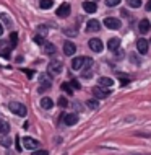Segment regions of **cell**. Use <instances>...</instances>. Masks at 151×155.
<instances>
[{
  "instance_id": "cell-1",
  "label": "cell",
  "mask_w": 151,
  "mask_h": 155,
  "mask_svg": "<svg viewBox=\"0 0 151 155\" xmlns=\"http://www.w3.org/2000/svg\"><path fill=\"white\" fill-rule=\"evenodd\" d=\"M8 108H10V111L13 113V114L20 116V118H24V116H26V113H28L26 106H24L23 103H18V101L10 103V104H8Z\"/></svg>"
},
{
  "instance_id": "cell-2",
  "label": "cell",
  "mask_w": 151,
  "mask_h": 155,
  "mask_svg": "<svg viewBox=\"0 0 151 155\" xmlns=\"http://www.w3.org/2000/svg\"><path fill=\"white\" fill-rule=\"evenodd\" d=\"M52 87V80H50L49 74H41L39 77V91H47Z\"/></svg>"
},
{
  "instance_id": "cell-3",
  "label": "cell",
  "mask_w": 151,
  "mask_h": 155,
  "mask_svg": "<svg viewBox=\"0 0 151 155\" xmlns=\"http://www.w3.org/2000/svg\"><path fill=\"white\" fill-rule=\"evenodd\" d=\"M62 69H64V65H62L60 61H54V62H50V64L47 65L49 75H58L62 72Z\"/></svg>"
},
{
  "instance_id": "cell-4",
  "label": "cell",
  "mask_w": 151,
  "mask_h": 155,
  "mask_svg": "<svg viewBox=\"0 0 151 155\" xmlns=\"http://www.w3.org/2000/svg\"><path fill=\"white\" fill-rule=\"evenodd\" d=\"M21 140H23L24 149H28V150H37V147H39V142L34 137H23Z\"/></svg>"
},
{
  "instance_id": "cell-5",
  "label": "cell",
  "mask_w": 151,
  "mask_h": 155,
  "mask_svg": "<svg viewBox=\"0 0 151 155\" xmlns=\"http://www.w3.org/2000/svg\"><path fill=\"white\" fill-rule=\"evenodd\" d=\"M104 25H106V28H109V30H119V28L122 26L120 20L119 18H112V16H107V18L104 20Z\"/></svg>"
},
{
  "instance_id": "cell-6",
  "label": "cell",
  "mask_w": 151,
  "mask_h": 155,
  "mask_svg": "<svg viewBox=\"0 0 151 155\" xmlns=\"http://www.w3.org/2000/svg\"><path fill=\"white\" fill-rule=\"evenodd\" d=\"M93 95L96 96V98L102 100V98H107V96L111 95V90H109V88H102V87H94V88H93Z\"/></svg>"
},
{
  "instance_id": "cell-7",
  "label": "cell",
  "mask_w": 151,
  "mask_h": 155,
  "mask_svg": "<svg viewBox=\"0 0 151 155\" xmlns=\"http://www.w3.org/2000/svg\"><path fill=\"white\" fill-rule=\"evenodd\" d=\"M70 10H72V7H70V3H62L60 7H58V10L55 12L58 18H67V16L70 15Z\"/></svg>"
},
{
  "instance_id": "cell-8",
  "label": "cell",
  "mask_w": 151,
  "mask_h": 155,
  "mask_svg": "<svg viewBox=\"0 0 151 155\" xmlns=\"http://www.w3.org/2000/svg\"><path fill=\"white\" fill-rule=\"evenodd\" d=\"M88 44H90V49H91V51H94V52H101V51H102V48H104L102 41L98 39V38L90 39V43H88Z\"/></svg>"
},
{
  "instance_id": "cell-9",
  "label": "cell",
  "mask_w": 151,
  "mask_h": 155,
  "mask_svg": "<svg viewBox=\"0 0 151 155\" xmlns=\"http://www.w3.org/2000/svg\"><path fill=\"white\" fill-rule=\"evenodd\" d=\"M64 52H65V56H73V54L77 52V46H75L72 41H65L64 43Z\"/></svg>"
},
{
  "instance_id": "cell-10",
  "label": "cell",
  "mask_w": 151,
  "mask_h": 155,
  "mask_svg": "<svg viewBox=\"0 0 151 155\" xmlns=\"http://www.w3.org/2000/svg\"><path fill=\"white\" fill-rule=\"evenodd\" d=\"M148 41L146 39H143V38H140V39L137 41V49H138V52L140 54H146L148 52Z\"/></svg>"
},
{
  "instance_id": "cell-11",
  "label": "cell",
  "mask_w": 151,
  "mask_h": 155,
  "mask_svg": "<svg viewBox=\"0 0 151 155\" xmlns=\"http://www.w3.org/2000/svg\"><path fill=\"white\" fill-rule=\"evenodd\" d=\"M78 123V114H75V113H70V114H65L64 116V124L67 126H73Z\"/></svg>"
},
{
  "instance_id": "cell-12",
  "label": "cell",
  "mask_w": 151,
  "mask_h": 155,
  "mask_svg": "<svg viewBox=\"0 0 151 155\" xmlns=\"http://www.w3.org/2000/svg\"><path fill=\"white\" fill-rule=\"evenodd\" d=\"M149 28H151V23L148 20H141V21L138 23V30H140L141 35H146V33L149 31Z\"/></svg>"
},
{
  "instance_id": "cell-13",
  "label": "cell",
  "mask_w": 151,
  "mask_h": 155,
  "mask_svg": "<svg viewBox=\"0 0 151 155\" xmlns=\"http://www.w3.org/2000/svg\"><path fill=\"white\" fill-rule=\"evenodd\" d=\"M99 28H101V23L98 20H90L86 23V31H99Z\"/></svg>"
},
{
  "instance_id": "cell-14",
  "label": "cell",
  "mask_w": 151,
  "mask_h": 155,
  "mask_svg": "<svg viewBox=\"0 0 151 155\" xmlns=\"http://www.w3.org/2000/svg\"><path fill=\"white\" fill-rule=\"evenodd\" d=\"M83 65H85V57H75V59L72 61V69L73 70L83 69Z\"/></svg>"
},
{
  "instance_id": "cell-15",
  "label": "cell",
  "mask_w": 151,
  "mask_h": 155,
  "mask_svg": "<svg viewBox=\"0 0 151 155\" xmlns=\"http://www.w3.org/2000/svg\"><path fill=\"white\" fill-rule=\"evenodd\" d=\"M120 46V39L119 38H111V39L107 41V48L111 49V51H117Z\"/></svg>"
},
{
  "instance_id": "cell-16",
  "label": "cell",
  "mask_w": 151,
  "mask_h": 155,
  "mask_svg": "<svg viewBox=\"0 0 151 155\" xmlns=\"http://www.w3.org/2000/svg\"><path fill=\"white\" fill-rule=\"evenodd\" d=\"M83 10H85L86 13H94V12L98 10V7H96L94 2H83Z\"/></svg>"
},
{
  "instance_id": "cell-17",
  "label": "cell",
  "mask_w": 151,
  "mask_h": 155,
  "mask_svg": "<svg viewBox=\"0 0 151 155\" xmlns=\"http://www.w3.org/2000/svg\"><path fill=\"white\" fill-rule=\"evenodd\" d=\"M54 106V101L47 96H44L42 100H41V108H44V110H50V108Z\"/></svg>"
},
{
  "instance_id": "cell-18",
  "label": "cell",
  "mask_w": 151,
  "mask_h": 155,
  "mask_svg": "<svg viewBox=\"0 0 151 155\" xmlns=\"http://www.w3.org/2000/svg\"><path fill=\"white\" fill-rule=\"evenodd\" d=\"M114 85V80L109 77H101L99 78V87H112Z\"/></svg>"
},
{
  "instance_id": "cell-19",
  "label": "cell",
  "mask_w": 151,
  "mask_h": 155,
  "mask_svg": "<svg viewBox=\"0 0 151 155\" xmlns=\"http://www.w3.org/2000/svg\"><path fill=\"white\" fill-rule=\"evenodd\" d=\"M0 132H2V134H8V132H10V124H8L7 123V121H0Z\"/></svg>"
},
{
  "instance_id": "cell-20",
  "label": "cell",
  "mask_w": 151,
  "mask_h": 155,
  "mask_svg": "<svg viewBox=\"0 0 151 155\" xmlns=\"http://www.w3.org/2000/svg\"><path fill=\"white\" fill-rule=\"evenodd\" d=\"M44 52L46 54H55V46L52 43H46L44 44Z\"/></svg>"
},
{
  "instance_id": "cell-21",
  "label": "cell",
  "mask_w": 151,
  "mask_h": 155,
  "mask_svg": "<svg viewBox=\"0 0 151 155\" xmlns=\"http://www.w3.org/2000/svg\"><path fill=\"white\" fill-rule=\"evenodd\" d=\"M39 5H41V8L47 10V8H50L54 5V2H52V0H39Z\"/></svg>"
},
{
  "instance_id": "cell-22",
  "label": "cell",
  "mask_w": 151,
  "mask_h": 155,
  "mask_svg": "<svg viewBox=\"0 0 151 155\" xmlns=\"http://www.w3.org/2000/svg\"><path fill=\"white\" fill-rule=\"evenodd\" d=\"M62 90H64L67 95H73V88H72V85H70V83H67V82L62 83Z\"/></svg>"
},
{
  "instance_id": "cell-23",
  "label": "cell",
  "mask_w": 151,
  "mask_h": 155,
  "mask_svg": "<svg viewBox=\"0 0 151 155\" xmlns=\"http://www.w3.org/2000/svg\"><path fill=\"white\" fill-rule=\"evenodd\" d=\"M0 145H3V147H10V145H11V139H10V137H2V139H0Z\"/></svg>"
},
{
  "instance_id": "cell-24",
  "label": "cell",
  "mask_w": 151,
  "mask_h": 155,
  "mask_svg": "<svg viewBox=\"0 0 151 155\" xmlns=\"http://www.w3.org/2000/svg\"><path fill=\"white\" fill-rule=\"evenodd\" d=\"M86 104L91 108V110H96V108L99 106V101H98V100H88V101H86Z\"/></svg>"
},
{
  "instance_id": "cell-25",
  "label": "cell",
  "mask_w": 151,
  "mask_h": 155,
  "mask_svg": "<svg viewBox=\"0 0 151 155\" xmlns=\"http://www.w3.org/2000/svg\"><path fill=\"white\" fill-rule=\"evenodd\" d=\"M127 3L132 8H138V7L141 5V0H127Z\"/></svg>"
},
{
  "instance_id": "cell-26",
  "label": "cell",
  "mask_w": 151,
  "mask_h": 155,
  "mask_svg": "<svg viewBox=\"0 0 151 155\" xmlns=\"http://www.w3.org/2000/svg\"><path fill=\"white\" fill-rule=\"evenodd\" d=\"M0 54H2V56L5 57V59H8V57H10V49H8L7 46H3V48L0 49Z\"/></svg>"
},
{
  "instance_id": "cell-27",
  "label": "cell",
  "mask_w": 151,
  "mask_h": 155,
  "mask_svg": "<svg viewBox=\"0 0 151 155\" xmlns=\"http://www.w3.org/2000/svg\"><path fill=\"white\" fill-rule=\"evenodd\" d=\"M57 103H58V106H60V108L68 106V101H67V98H64V96H60V98L57 100Z\"/></svg>"
},
{
  "instance_id": "cell-28",
  "label": "cell",
  "mask_w": 151,
  "mask_h": 155,
  "mask_svg": "<svg viewBox=\"0 0 151 155\" xmlns=\"http://www.w3.org/2000/svg\"><path fill=\"white\" fill-rule=\"evenodd\" d=\"M10 43L13 46L18 44V35H16V33H11V35H10Z\"/></svg>"
},
{
  "instance_id": "cell-29",
  "label": "cell",
  "mask_w": 151,
  "mask_h": 155,
  "mask_svg": "<svg viewBox=\"0 0 151 155\" xmlns=\"http://www.w3.org/2000/svg\"><path fill=\"white\" fill-rule=\"evenodd\" d=\"M120 2H122V0H106V5L107 7H115V5H119Z\"/></svg>"
},
{
  "instance_id": "cell-30",
  "label": "cell",
  "mask_w": 151,
  "mask_h": 155,
  "mask_svg": "<svg viewBox=\"0 0 151 155\" xmlns=\"http://www.w3.org/2000/svg\"><path fill=\"white\" fill-rule=\"evenodd\" d=\"M34 43H36V44H42V46H44V44H46V41H44V38H42V36L36 35V36H34Z\"/></svg>"
},
{
  "instance_id": "cell-31",
  "label": "cell",
  "mask_w": 151,
  "mask_h": 155,
  "mask_svg": "<svg viewBox=\"0 0 151 155\" xmlns=\"http://www.w3.org/2000/svg\"><path fill=\"white\" fill-rule=\"evenodd\" d=\"M93 65V59H90V57H85V69H90V67Z\"/></svg>"
},
{
  "instance_id": "cell-32",
  "label": "cell",
  "mask_w": 151,
  "mask_h": 155,
  "mask_svg": "<svg viewBox=\"0 0 151 155\" xmlns=\"http://www.w3.org/2000/svg\"><path fill=\"white\" fill-rule=\"evenodd\" d=\"M23 72L28 75V78H33V75H34V70H28V69H23Z\"/></svg>"
},
{
  "instance_id": "cell-33",
  "label": "cell",
  "mask_w": 151,
  "mask_h": 155,
  "mask_svg": "<svg viewBox=\"0 0 151 155\" xmlns=\"http://www.w3.org/2000/svg\"><path fill=\"white\" fill-rule=\"evenodd\" d=\"M33 155H49L47 150H34V153Z\"/></svg>"
},
{
  "instance_id": "cell-34",
  "label": "cell",
  "mask_w": 151,
  "mask_h": 155,
  "mask_svg": "<svg viewBox=\"0 0 151 155\" xmlns=\"http://www.w3.org/2000/svg\"><path fill=\"white\" fill-rule=\"evenodd\" d=\"M70 85H72L73 88H80V82L78 80H72V82H70Z\"/></svg>"
},
{
  "instance_id": "cell-35",
  "label": "cell",
  "mask_w": 151,
  "mask_h": 155,
  "mask_svg": "<svg viewBox=\"0 0 151 155\" xmlns=\"http://www.w3.org/2000/svg\"><path fill=\"white\" fill-rule=\"evenodd\" d=\"M120 82H122V85H125V83H128V78L124 77V75H120Z\"/></svg>"
},
{
  "instance_id": "cell-36",
  "label": "cell",
  "mask_w": 151,
  "mask_h": 155,
  "mask_svg": "<svg viewBox=\"0 0 151 155\" xmlns=\"http://www.w3.org/2000/svg\"><path fill=\"white\" fill-rule=\"evenodd\" d=\"M146 10L151 12V0H148V3H146Z\"/></svg>"
},
{
  "instance_id": "cell-37",
  "label": "cell",
  "mask_w": 151,
  "mask_h": 155,
  "mask_svg": "<svg viewBox=\"0 0 151 155\" xmlns=\"http://www.w3.org/2000/svg\"><path fill=\"white\" fill-rule=\"evenodd\" d=\"M3 35V26H2V23H0V36Z\"/></svg>"
},
{
  "instance_id": "cell-38",
  "label": "cell",
  "mask_w": 151,
  "mask_h": 155,
  "mask_svg": "<svg viewBox=\"0 0 151 155\" xmlns=\"http://www.w3.org/2000/svg\"><path fill=\"white\" fill-rule=\"evenodd\" d=\"M149 155H151V153H149Z\"/></svg>"
}]
</instances>
